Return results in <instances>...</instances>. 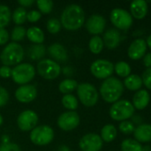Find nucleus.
I'll return each instance as SVG.
<instances>
[{
    "mask_svg": "<svg viewBox=\"0 0 151 151\" xmlns=\"http://www.w3.org/2000/svg\"><path fill=\"white\" fill-rule=\"evenodd\" d=\"M60 22L67 30H78L85 22V12L79 4H69L64 9L61 14Z\"/></svg>",
    "mask_w": 151,
    "mask_h": 151,
    "instance_id": "1",
    "label": "nucleus"
},
{
    "mask_svg": "<svg viewBox=\"0 0 151 151\" xmlns=\"http://www.w3.org/2000/svg\"><path fill=\"white\" fill-rule=\"evenodd\" d=\"M123 92L124 84L116 77H110L104 80L100 87L101 96L105 102L110 104H114L119 101Z\"/></svg>",
    "mask_w": 151,
    "mask_h": 151,
    "instance_id": "2",
    "label": "nucleus"
},
{
    "mask_svg": "<svg viewBox=\"0 0 151 151\" xmlns=\"http://www.w3.org/2000/svg\"><path fill=\"white\" fill-rule=\"evenodd\" d=\"M24 57V50L22 46L17 42L8 43L2 50L0 59L4 65H19Z\"/></svg>",
    "mask_w": 151,
    "mask_h": 151,
    "instance_id": "3",
    "label": "nucleus"
},
{
    "mask_svg": "<svg viewBox=\"0 0 151 151\" xmlns=\"http://www.w3.org/2000/svg\"><path fill=\"white\" fill-rule=\"evenodd\" d=\"M110 116L113 120L125 121L130 119L134 113L133 104L126 99H121L114 103L110 108Z\"/></svg>",
    "mask_w": 151,
    "mask_h": 151,
    "instance_id": "4",
    "label": "nucleus"
},
{
    "mask_svg": "<svg viewBox=\"0 0 151 151\" xmlns=\"http://www.w3.org/2000/svg\"><path fill=\"white\" fill-rule=\"evenodd\" d=\"M77 94L81 104L87 107H93L98 101V92L96 87L90 83H81L77 88Z\"/></svg>",
    "mask_w": 151,
    "mask_h": 151,
    "instance_id": "5",
    "label": "nucleus"
},
{
    "mask_svg": "<svg viewBox=\"0 0 151 151\" xmlns=\"http://www.w3.org/2000/svg\"><path fill=\"white\" fill-rule=\"evenodd\" d=\"M35 74V67L30 64L24 63V64L17 65L12 69V78L14 81V82L20 85H25L33 80Z\"/></svg>",
    "mask_w": 151,
    "mask_h": 151,
    "instance_id": "6",
    "label": "nucleus"
},
{
    "mask_svg": "<svg viewBox=\"0 0 151 151\" xmlns=\"http://www.w3.org/2000/svg\"><path fill=\"white\" fill-rule=\"evenodd\" d=\"M110 19L112 25L119 29L127 30L133 25V17L129 12L121 8H115L111 12Z\"/></svg>",
    "mask_w": 151,
    "mask_h": 151,
    "instance_id": "7",
    "label": "nucleus"
},
{
    "mask_svg": "<svg viewBox=\"0 0 151 151\" xmlns=\"http://www.w3.org/2000/svg\"><path fill=\"white\" fill-rule=\"evenodd\" d=\"M53 138H54L53 129L46 125L35 127L30 134V139L32 142L39 146L47 145L50 143Z\"/></svg>",
    "mask_w": 151,
    "mask_h": 151,
    "instance_id": "8",
    "label": "nucleus"
},
{
    "mask_svg": "<svg viewBox=\"0 0 151 151\" xmlns=\"http://www.w3.org/2000/svg\"><path fill=\"white\" fill-rule=\"evenodd\" d=\"M37 71L42 78L46 80H54L60 74L61 67L56 61L45 58L42 59L37 64Z\"/></svg>",
    "mask_w": 151,
    "mask_h": 151,
    "instance_id": "9",
    "label": "nucleus"
},
{
    "mask_svg": "<svg viewBox=\"0 0 151 151\" xmlns=\"http://www.w3.org/2000/svg\"><path fill=\"white\" fill-rule=\"evenodd\" d=\"M90 71L96 78L106 80L111 77L114 72V65L107 59H97L91 64Z\"/></svg>",
    "mask_w": 151,
    "mask_h": 151,
    "instance_id": "10",
    "label": "nucleus"
},
{
    "mask_svg": "<svg viewBox=\"0 0 151 151\" xmlns=\"http://www.w3.org/2000/svg\"><path fill=\"white\" fill-rule=\"evenodd\" d=\"M104 142L100 135L89 133L81 137L79 142L80 149L82 151H100Z\"/></svg>",
    "mask_w": 151,
    "mask_h": 151,
    "instance_id": "11",
    "label": "nucleus"
},
{
    "mask_svg": "<svg viewBox=\"0 0 151 151\" xmlns=\"http://www.w3.org/2000/svg\"><path fill=\"white\" fill-rule=\"evenodd\" d=\"M38 122L37 114L31 110H27L22 111L17 119L18 127L22 131H32L35 127H36Z\"/></svg>",
    "mask_w": 151,
    "mask_h": 151,
    "instance_id": "12",
    "label": "nucleus"
},
{
    "mask_svg": "<svg viewBox=\"0 0 151 151\" xmlns=\"http://www.w3.org/2000/svg\"><path fill=\"white\" fill-rule=\"evenodd\" d=\"M79 124H80V117L77 112L73 111L62 113L58 119V127L65 131L73 130L79 126Z\"/></svg>",
    "mask_w": 151,
    "mask_h": 151,
    "instance_id": "13",
    "label": "nucleus"
},
{
    "mask_svg": "<svg viewBox=\"0 0 151 151\" xmlns=\"http://www.w3.org/2000/svg\"><path fill=\"white\" fill-rule=\"evenodd\" d=\"M105 27H106V20L100 14H93L86 21L87 30L90 34L95 35L102 34L104 31Z\"/></svg>",
    "mask_w": 151,
    "mask_h": 151,
    "instance_id": "14",
    "label": "nucleus"
},
{
    "mask_svg": "<svg viewBox=\"0 0 151 151\" xmlns=\"http://www.w3.org/2000/svg\"><path fill=\"white\" fill-rule=\"evenodd\" d=\"M147 49H148L147 42L144 39L142 38L135 39L128 47V50H127L128 57L133 60L141 59L144 58V56L146 55Z\"/></svg>",
    "mask_w": 151,
    "mask_h": 151,
    "instance_id": "15",
    "label": "nucleus"
},
{
    "mask_svg": "<svg viewBox=\"0 0 151 151\" xmlns=\"http://www.w3.org/2000/svg\"><path fill=\"white\" fill-rule=\"evenodd\" d=\"M37 95L36 88L34 85H22L15 91V97L20 103H30Z\"/></svg>",
    "mask_w": 151,
    "mask_h": 151,
    "instance_id": "16",
    "label": "nucleus"
},
{
    "mask_svg": "<svg viewBox=\"0 0 151 151\" xmlns=\"http://www.w3.org/2000/svg\"><path fill=\"white\" fill-rule=\"evenodd\" d=\"M130 13L136 19H142L148 13V4L144 0H134L130 4Z\"/></svg>",
    "mask_w": 151,
    "mask_h": 151,
    "instance_id": "17",
    "label": "nucleus"
},
{
    "mask_svg": "<svg viewBox=\"0 0 151 151\" xmlns=\"http://www.w3.org/2000/svg\"><path fill=\"white\" fill-rule=\"evenodd\" d=\"M150 95L145 89H140L133 96V106L137 110H144L150 104Z\"/></svg>",
    "mask_w": 151,
    "mask_h": 151,
    "instance_id": "18",
    "label": "nucleus"
},
{
    "mask_svg": "<svg viewBox=\"0 0 151 151\" xmlns=\"http://www.w3.org/2000/svg\"><path fill=\"white\" fill-rule=\"evenodd\" d=\"M134 140L140 143H149L151 142V125L142 124L135 127L134 132Z\"/></svg>",
    "mask_w": 151,
    "mask_h": 151,
    "instance_id": "19",
    "label": "nucleus"
},
{
    "mask_svg": "<svg viewBox=\"0 0 151 151\" xmlns=\"http://www.w3.org/2000/svg\"><path fill=\"white\" fill-rule=\"evenodd\" d=\"M104 44L110 50L116 49L120 42V33L115 28L108 29L104 35Z\"/></svg>",
    "mask_w": 151,
    "mask_h": 151,
    "instance_id": "20",
    "label": "nucleus"
},
{
    "mask_svg": "<svg viewBox=\"0 0 151 151\" xmlns=\"http://www.w3.org/2000/svg\"><path fill=\"white\" fill-rule=\"evenodd\" d=\"M48 52L50 56L59 62H65L67 60L68 55L65 48L59 43H53L48 48Z\"/></svg>",
    "mask_w": 151,
    "mask_h": 151,
    "instance_id": "21",
    "label": "nucleus"
},
{
    "mask_svg": "<svg viewBox=\"0 0 151 151\" xmlns=\"http://www.w3.org/2000/svg\"><path fill=\"white\" fill-rule=\"evenodd\" d=\"M124 86L131 91H138L141 89L142 83V79L137 74H130L124 80Z\"/></svg>",
    "mask_w": 151,
    "mask_h": 151,
    "instance_id": "22",
    "label": "nucleus"
},
{
    "mask_svg": "<svg viewBox=\"0 0 151 151\" xmlns=\"http://www.w3.org/2000/svg\"><path fill=\"white\" fill-rule=\"evenodd\" d=\"M26 35L28 40L35 44H42V42L44 41V34L42 30L37 27H31L28 28Z\"/></svg>",
    "mask_w": 151,
    "mask_h": 151,
    "instance_id": "23",
    "label": "nucleus"
},
{
    "mask_svg": "<svg viewBox=\"0 0 151 151\" xmlns=\"http://www.w3.org/2000/svg\"><path fill=\"white\" fill-rule=\"evenodd\" d=\"M117 134H118V133H117V128L115 127V126L112 124H108V125H105L102 128L100 136H101L103 142H111L116 139Z\"/></svg>",
    "mask_w": 151,
    "mask_h": 151,
    "instance_id": "24",
    "label": "nucleus"
},
{
    "mask_svg": "<svg viewBox=\"0 0 151 151\" xmlns=\"http://www.w3.org/2000/svg\"><path fill=\"white\" fill-rule=\"evenodd\" d=\"M45 47L42 44H34L27 50V56L32 60H38L45 55Z\"/></svg>",
    "mask_w": 151,
    "mask_h": 151,
    "instance_id": "25",
    "label": "nucleus"
},
{
    "mask_svg": "<svg viewBox=\"0 0 151 151\" xmlns=\"http://www.w3.org/2000/svg\"><path fill=\"white\" fill-rule=\"evenodd\" d=\"M78 83L75 80L73 79H65L64 81H62L59 84V91L63 94H70L71 92H73V90L77 89L78 88Z\"/></svg>",
    "mask_w": 151,
    "mask_h": 151,
    "instance_id": "26",
    "label": "nucleus"
},
{
    "mask_svg": "<svg viewBox=\"0 0 151 151\" xmlns=\"http://www.w3.org/2000/svg\"><path fill=\"white\" fill-rule=\"evenodd\" d=\"M131 66L128 63L125 61H119L114 65V72L122 78H127L131 74Z\"/></svg>",
    "mask_w": 151,
    "mask_h": 151,
    "instance_id": "27",
    "label": "nucleus"
},
{
    "mask_svg": "<svg viewBox=\"0 0 151 151\" xmlns=\"http://www.w3.org/2000/svg\"><path fill=\"white\" fill-rule=\"evenodd\" d=\"M122 151H143V147L134 139H126L121 142Z\"/></svg>",
    "mask_w": 151,
    "mask_h": 151,
    "instance_id": "28",
    "label": "nucleus"
},
{
    "mask_svg": "<svg viewBox=\"0 0 151 151\" xmlns=\"http://www.w3.org/2000/svg\"><path fill=\"white\" fill-rule=\"evenodd\" d=\"M104 41L99 35H94L88 42V48L94 54H99L104 49Z\"/></svg>",
    "mask_w": 151,
    "mask_h": 151,
    "instance_id": "29",
    "label": "nucleus"
},
{
    "mask_svg": "<svg viewBox=\"0 0 151 151\" xmlns=\"http://www.w3.org/2000/svg\"><path fill=\"white\" fill-rule=\"evenodd\" d=\"M12 18V12L7 5L0 4V28L6 27Z\"/></svg>",
    "mask_w": 151,
    "mask_h": 151,
    "instance_id": "30",
    "label": "nucleus"
},
{
    "mask_svg": "<svg viewBox=\"0 0 151 151\" xmlns=\"http://www.w3.org/2000/svg\"><path fill=\"white\" fill-rule=\"evenodd\" d=\"M12 19L14 21L15 24L17 25H21L23 24L26 20H27V12L26 11V9L24 7H17L13 13L12 14Z\"/></svg>",
    "mask_w": 151,
    "mask_h": 151,
    "instance_id": "31",
    "label": "nucleus"
},
{
    "mask_svg": "<svg viewBox=\"0 0 151 151\" xmlns=\"http://www.w3.org/2000/svg\"><path fill=\"white\" fill-rule=\"evenodd\" d=\"M62 104L66 109L73 111L78 108V100L72 94L65 95L62 98Z\"/></svg>",
    "mask_w": 151,
    "mask_h": 151,
    "instance_id": "32",
    "label": "nucleus"
},
{
    "mask_svg": "<svg viewBox=\"0 0 151 151\" xmlns=\"http://www.w3.org/2000/svg\"><path fill=\"white\" fill-rule=\"evenodd\" d=\"M26 34H27V31H26L25 27H23L21 26H17L12 29L11 38L14 42H19L25 37Z\"/></svg>",
    "mask_w": 151,
    "mask_h": 151,
    "instance_id": "33",
    "label": "nucleus"
},
{
    "mask_svg": "<svg viewBox=\"0 0 151 151\" xmlns=\"http://www.w3.org/2000/svg\"><path fill=\"white\" fill-rule=\"evenodd\" d=\"M36 4L40 12L44 14L50 13L53 9V2L51 0H38Z\"/></svg>",
    "mask_w": 151,
    "mask_h": 151,
    "instance_id": "34",
    "label": "nucleus"
},
{
    "mask_svg": "<svg viewBox=\"0 0 151 151\" xmlns=\"http://www.w3.org/2000/svg\"><path fill=\"white\" fill-rule=\"evenodd\" d=\"M119 128L120 130V132L126 135H128V134H131L132 133L134 132V129H135V127L134 125L133 122L129 121V120H125V121H122L120 122L119 126Z\"/></svg>",
    "mask_w": 151,
    "mask_h": 151,
    "instance_id": "35",
    "label": "nucleus"
},
{
    "mask_svg": "<svg viewBox=\"0 0 151 151\" xmlns=\"http://www.w3.org/2000/svg\"><path fill=\"white\" fill-rule=\"evenodd\" d=\"M61 22L55 18L50 19L47 22V29L50 34H57L61 28Z\"/></svg>",
    "mask_w": 151,
    "mask_h": 151,
    "instance_id": "36",
    "label": "nucleus"
},
{
    "mask_svg": "<svg viewBox=\"0 0 151 151\" xmlns=\"http://www.w3.org/2000/svg\"><path fill=\"white\" fill-rule=\"evenodd\" d=\"M142 83L148 89L151 90V68H147L142 76Z\"/></svg>",
    "mask_w": 151,
    "mask_h": 151,
    "instance_id": "37",
    "label": "nucleus"
},
{
    "mask_svg": "<svg viewBox=\"0 0 151 151\" xmlns=\"http://www.w3.org/2000/svg\"><path fill=\"white\" fill-rule=\"evenodd\" d=\"M41 12L35 10L30 11L27 12V19H28V21L30 22H37L40 19H41Z\"/></svg>",
    "mask_w": 151,
    "mask_h": 151,
    "instance_id": "38",
    "label": "nucleus"
},
{
    "mask_svg": "<svg viewBox=\"0 0 151 151\" xmlns=\"http://www.w3.org/2000/svg\"><path fill=\"white\" fill-rule=\"evenodd\" d=\"M8 100H9V94L7 90L4 88L0 87V107L4 106L7 104Z\"/></svg>",
    "mask_w": 151,
    "mask_h": 151,
    "instance_id": "39",
    "label": "nucleus"
},
{
    "mask_svg": "<svg viewBox=\"0 0 151 151\" xmlns=\"http://www.w3.org/2000/svg\"><path fill=\"white\" fill-rule=\"evenodd\" d=\"M0 151H20L19 147L14 143H4L0 146Z\"/></svg>",
    "mask_w": 151,
    "mask_h": 151,
    "instance_id": "40",
    "label": "nucleus"
},
{
    "mask_svg": "<svg viewBox=\"0 0 151 151\" xmlns=\"http://www.w3.org/2000/svg\"><path fill=\"white\" fill-rule=\"evenodd\" d=\"M12 69H11L9 66H6V65H3L0 67V76L2 78H9V77H12Z\"/></svg>",
    "mask_w": 151,
    "mask_h": 151,
    "instance_id": "41",
    "label": "nucleus"
},
{
    "mask_svg": "<svg viewBox=\"0 0 151 151\" xmlns=\"http://www.w3.org/2000/svg\"><path fill=\"white\" fill-rule=\"evenodd\" d=\"M9 40V33L5 28H0V45L5 44Z\"/></svg>",
    "mask_w": 151,
    "mask_h": 151,
    "instance_id": "42",
    "label": "nucleus"
},
{
    "mask_svg": "<svg viewBox=\"0 0 151 151\" xmlns=\"http://www.w3.org/2000/svg\"><path fill=\"white\" fill-rule=\"evenodd\" d=\"M144 65L147 68H151V53H147L143 58Z\"/></svg>",
    "mask_w": 151,
    "mask_h": 151,
    "instance_id": "43",
    "label": "nucleus"
},
{
    "mask_svg": "<svg viewBox=\"0 0 151 151\" xmlns=\"http://www.w3.org/2000/svg\"><path fill=\"white\" fill-rule=\"evenodd\" d=\"M18 3L21 5V7H27V6L32 5L35 3V1L34 0H19Z\"/></svg>",
    "mask_w": 151,
    "mask_h": 151,
    "instance_id": "44",
    "label": "nucleus"
},
{
    "mask_svg": "<svg viewBox=\"0 0 151 151\" xmlns=\"http://www.w3.org/2000/svg\"><path fill=\"white\" fill-rule=\"evenodd\" d=\"M63 73H64L65 74H66V75H71V74L73 73L72 69H71L70 67H65V68L63 69Z\"/></svg>",
    "mask_w": 151,
    "mask_h": 151,
    "instance_id": "45",
    "label": "nucleus"
},
{
    "mask_svg": "<svg viewBox=\"0 0 151 151\" xmlns=\"http://www.w3.org/2000/svg\"><path fill=\"white\" fill-rule=\"evenodd\" d=\"M146 42H147V46L151 50V35H150L148 36V38H147V40H146Z\"/></svg>",
    "mask_w": 151,
    "mask_h": 151,
    "instance_id": "46",
    "label": "nucleus"
},
{
    "mask_svg": "<svg viewBox=\"0 0 151 151\" xmlns=\"http://www.w3.org/2000/svg\"><path fill=\"white\" fill-rule=\"evenodd\" d=\"M59 151H70L69 150V148L66 147V146H61L59 148Z\"/></svg>",
    "mask_w": 151,
    "mask_h": 151,
    "instance_id": "47",
    "label": "nucleus"
},
{
    "mask_svg": "<svg viewBox=\"0 0 151 151\" xmlns=\"http://www.w3.org/2000/svg\"><path fill=\"white\" fill-rule=\"evenodd\" d=\"M2 123H3V118H2V116L0 115V126L2 125Z\"/></svg>",
    "mask_w": 151,
    "mask_h": 151,
    "instance_id": "48",
    "label": "nucleus"
}]
</instances>
